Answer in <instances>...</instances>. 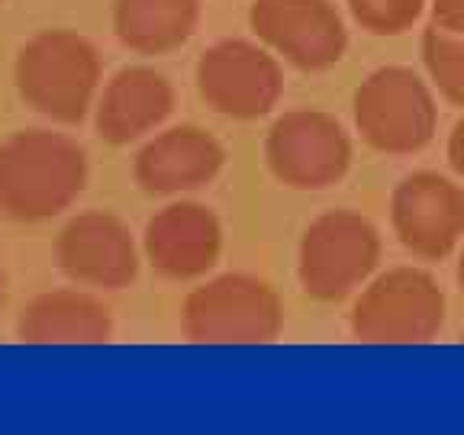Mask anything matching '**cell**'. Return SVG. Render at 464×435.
<instances>
[{
    "instance_id": "cell-11",
    "label": "cell",
    "mask_w": 464,
    "mask_h": 435,
    "mask_svg": "<svg viewBox=\"0 0 464 435\" xmlns=\"http://www.w3.org/2000/svg\"><path fill=\"white\" fill-rule=\"evenodd\" d=\"M58 271L94 290H123L139 277L142 246L116 213L84 210L55 236Z\"/></svg>"
},
{
    "instance_id": "cell-10",
    "label": "cell",
    "mask_w": 464,
    "mask_h": 435,
    "mask_svg": "<svg viewBox=\"0 0 464 435\" xmlns=\"http://www.w3.org/2000/svg\"><path fill=\"white\" fill-rule=\"evenodd\" d=\"M391 229L420 261H445L464 242V188L439 171H413L391 194Z\"/></svg>"
},
{
    "instance_id": "cell-18",
    "label": "cell",
    "mask_w": 464,
    "mask_h": 435,
    "mask_svg": "<svg viewBox=\"0 0 464 435\" xmlns=\"http://www.w3.org/2000/svg\"><path fill=\"white\" fill-rule=\"evenodd\" d=\"M348 14L371 36H403L426 16L429 0H345Z\"/></svg>"
},
{
    "instance_id": "cell-17",
    "label": "cell",
    "mask_w": 464,
    "mask_h": 435,
    "mask_svg": "<svg viewBox=\"0 0 464 435\" xmlns=\"http://www.w3.org/2000/svg\"><path fill=\"white\" fill-rule=\"evenodd\" d=\"M429 84L442 101L464 107V36L442 26H429L420 43Z\"/></svg>"
},
{
    "instance_id": "cell-5",
    "label": "cell",
    "mask_w": 464,
    "mask_h": 435,
    "mask_svg": "<svg viewBox=\"0 0 464 435\" xmlns=\"http://www.w3.org/2000/svg\"><path fill=\"white\" fill-rule=\"evenodd\" d=\"M181 333L197 345H268L284 333V300L255 275H217L184 297Z\"/></svg>"
},
{
    "instance_id": "cell-19",
    "label": "cell",
    "mask_w": 464,
    "mask_h": 435,
    "mask_svg": "<svg viewBox=\"0 0 464 435\" xmlns=\"http://www.w3.org/2000/svg\"><path fill=\"white\" fill-rule=\"evenodd\" d=\"M429 14L435 26L464 36V0H429Z\"/></svg>"
},
{
    "instance_id": "cell-7",
    "label": "cell",
    "mask_w": 464,
    "mask_h": 435,
    "mask_svg": "<svg viewBox=\"0 0 464 435\" xmlns=\"http://www.w3.org/2000/svg\"><path fill=\"white\" fill-rule=\"evenodd\" d=\"M352 136L326 110H287L265 136V165L290 190H329L352 168Z\"/></svg>"
},
{
    "instance_id": "cell-9",
    "label": "cell",
    "mask_w": 464,
    "mask_h": 435,
    "mask_svg": "<svg viewBox=\"0 0 464 435\" xmlns=\"http://www.w3.org/2000/svg\"><path fill=\"white\" fill-rule=\"evenodd\" d=\"M248 26L261 45L300 72H326L348 52V26L333 0H255Z\"/></svg>"
},
{
    "instance_id": "cell-6",
    "label": "cell",
    "mask_w": 464,
    "mask_h": 435,
    "mask_svg": "<svg viewBox=\"0 0 464 435\" xmlns=\"http://www.w3.org/2000/svg\"><path fill=\"white\" fill-rule=\"evenodd\" d=\"M445 326V290L429 271L400 265L355 294L348 329L364 345H426Z\"/></svg>"
},
{
    "instance_id": "cell-1",
    "label": "cell",
    "mask_w": 464,
    "mask_h": 435,
    "mask_svg": "<svg viewBox=\"0 0 464 435\" xmlns=\"http://www.w3.org/2000/svg\"><path fill=\"white\" fill-rule=\"evenodd\" d=\"M87 188V155L72 136L20 130L0 142V217L45 223Z\"/></svg>"
},
{
    "instance_id": "cell-20",
    "label": "cell",
    "mask_w": 464,
    "mask_h": 435,
    "mask_svg": "<svg viewBox=\"0 0 464 435\" xmlns=\"http://www.w3.org/2000/svg\"><path fill=\"white\" fill-rule=\"evenodd\" d=\"M445 159H449L451 171L464 181V120L455 123V130H451L449 145H445Z\"/></svg>"
},
{
    "instance_id": "cell-15",
    "label": "cell",
    "mask_w": 464,
    "mask_h": 435,
    "mask_svg": "<svg viewBox=\"0 0 464 435\" xmlns=\"http://www.w3.org/2000/svg\"><path fill=\"white\" fill-rule=\"evenodd\" d=\"M16 339L26 345H103L113 339V316L87 290H43L16 313Z\"/></svg>"
},
{
    "instance_id": "cell-4",
    "label": "cell",
    "mask_w": 464,
    "mask_h": 435,
    "mask_svg": "<svg viewBox=\"0 0 464 435\" xmlns=\"http://www.w3.org/2000/svg\"><path fill=\"white\" fill-rule=\"evenodd\" d=\"M352 120L368 149L420 155L439 132V101L429 78L406 65L374 68L352 97Z\"/></svg>"
},
{
    "instance_id": "cell-23",
    "label": "cell",
    "mask_w": 464,
    "mask_h": 435,
    "mask_svg": "<svg viewBox=\"0 0 464 435\" xmlns=\"http://www.w3.org/2000/svg\"><path fill=\"white\" fill-rule=\"evenodd\" d=\"M461 342H464V329H461Z\"/></svg>"
},
{
    "instance_id": "cell-8",
    "label": "cell",
    "mask_w": 464,
    "mask_h": 435,
    "mask_svg": "<svg viewBox=\"0 0 464 435\" xmlns=\"http://www.w3.org/2000/svg\"><path fill=\"white\" fill-rule=\"evenodd\" d=\"M197 94L213 113L261 120L281 103L284 68L268 45L252 39H219L197 58Z\"/></svg>"
},
{
    "instance_id": "cell-22",
    "label": "cell",
    "mask_w": 464,
    "mask_h": 435,
    "mask_svg": "<svg viewBox=\"0 0 464 435\" xmlns=\"http://www.w3.org/2000/svg\"><path fill=\"white\" fill-rule=\"evenodd\" d=\"M0 304H4V275H0Z\"/></svg>"
},
{
    "instance_id": "cell-3",
    "label": "cell",
    "mask_w": 464,
    "mask_h": 435,
    "mask_svg": "<svg viewBox=\"0 0 464 435\" xmlns=\"http://www.w3.org/2000/svg\"><path fill=\"white\" fill-rule=\"evenodd\" d=\"M384 255L381 232L364 213L326 210L319 213L300 236L297 281L306 297L319 304H342L377 275Z\"/></svg>"
},
{
    "instance_id": "cell-14",
    "label": "cell",
    "mask_w": 464,
    "mask_h": 435,
    "mask_svg": "<svg viewBox=\"0 0 464 435\" xmlns=\"http://www.w3.org/2000/svg\"><path fill=\"white\" fill-rule=\"evenodd\" d=\"M174 84L149 65L120 68L103 84L94 103V132L107 145H132L149 139L174 113Z\"/></svg>"
},
{
    "instance_id": "cell-21",
    "label": "cell",
    "mask_w": 464,
    "mask_h": 435,
    "mask_svg": "<svg viewBox=\"0 0 464 435\" xmlns=\"http://www.w3.org/2000/svg\"><path fill=\"white\" fill-rule=\"evenodd\" d=\"M455 277H458V287L464 294V242H461V252H458V268H455Z\"/></svg>"
},
{
    "instance_id": "cell-12",
    "label": "cell",
    "mask_w": 464,
    "mask_h": 435,
    "mask_svg": "<svg viewBox=\"0 0 464 435\" xmlns=\"http://www.w3.org/2000/svg\"><path fill=\"white\" fill-rule=\"evenodd\" d=\"M223 255V223L197 200L161 207L142 232V258L168 281H197L217 268Z\"/></svg>"
},
{
    "instance_id": "cell-16",
    "label": "cell",
    "mask_w": 464,
    "mask_h": 435,
    "mask_svg": "<svg viewBox=\"0 0 464 435\" xmlns=\"http://www.w3.org/2000/svg\"><path fill=\"white\" fill-rule=\"evenodd\" d=\"M200 0H113V33L130 52L168 55L197 33Z\"/></svg>"
},
{
    "instance_id": "cell-2",
    "label": "cell",
    "mask_w": 464,
    "mask_h": 435,
    "mask_svg": "<svg viewBox=\"0 0 464 435\" xmlns=\"http://www.w3.org/2000/svg\"><path fill=\"white\" fill-rule=\"evenodd\" d=\"M103 62L97 45L74 29H43L23 43L14 62L20 101L52 123H81L97 103Z\"/></svg>"
},
{
    "instance_id": "cell-13",
    "label": "cell",
    "mask_w": 464,
    "mask_h": 435,
    "mask_svg": "<svg viewBox=\"0 0 464 435\" xmlns=\"http://www.w3.org/2000/svg\"><path fill=\"white\" fill-rule=\"evenodd\" d=\"M226 149L200 126H171L142 142L132 159V178L152 197H181L219 178Z\"/></svg>"
}]
</instances>
